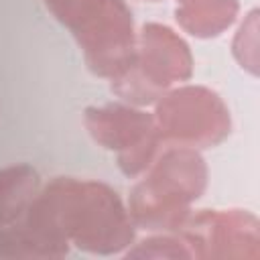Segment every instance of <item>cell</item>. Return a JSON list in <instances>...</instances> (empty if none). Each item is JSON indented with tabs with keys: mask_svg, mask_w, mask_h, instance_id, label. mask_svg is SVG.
<instances>
[{
	"mask_svg": "<svg viewBox=\"0 0 260 260\" xmlns=\"http://www.w3.org/2000/svg\"><path fill=\"white\" fill-rule=\"evenodd\" d=\"M49 12L67 28L95 2V0H43Z\"/></svg>",
	"mask_w": 260,
	"mask_h": 260,
	"instance_id": "obj_12",
	"label": "cell"
},
{
	"mask_svg": "<svg viewBox=\"0 0 260 260\" xmlns=\"http://www.w3.org/2000/svg\"><path fill=\"white\" fill-rule=\"evenodd\" d=\"M126 258H193V256L179 234L177 236L160 234L136 244V248L126 252Z\"/></svg>",
	"mask_w": 260,
	"mask_h": 260,
	"instance_id": "obj_10",
	"label": "cell"
},
{
	"mask_svg": "<svg viewBox=\"0 0 260 260\" xmlns=\"http://www.w3.org/2000/svg\"><path fill=\"white\" fill-rule=\"evenodd\" d=\"M154 126L165 146L211 148L230 136L232 120L223 100L203 85H181L154 102Z\"/></svg>",
	"mask_w": 260,
	"mask_h": 260,
	"instance_id": "obj_4",
	"label": "cell"
},
{
	"mask_svg": "<svg viewBox=\"0 0 260 260\" xmlns=\"http://www.w3.org/2000/svg\"><path fill=\"white\" fill-rule=\"evenodd\" d=\"M69 30L95 75L114 81L130 69L136 53V32L132 12L124 0H98Z\"/></svg>",
	"mask_w": 260,
	"mask_h": 260,
	"instance_id": "obj_6",
	"label": "cell"
},
{
	"mask_svg": "<svg viewBox=\"0 0 260 260\" xmlns=\"http://www.w3.org/2000/svg\"><path fill=\"white\" fill-rule=\"evenodd\" d=\"M148 2H158V0H148Z\"/></svg>",
	"mask_w": 260,
	"mask_h": 260,
	"instance_id": "obj_14",
	"label": "cell"
},
{
	"mask_svg": "<svg viewBox=\"0 0 260 260\" xmlns=\"http://www.w3.org/2000/svg\"><path fill=\"white\" fill-rule=\"evenodd\" d=\"M4 242H6V228L0 225V258H4Z\"/></svg>",
	"mask_w": 260,
	"mask_h": 260,
	"instance_id": "obj_13",
	"label": "cell"
},
{
	"mask_svg": "<svg viewBox=\"0 0 260 260\" xmlns=\"http://www.w3.org/2000/svg\"><path fill=\"white\" fill-rule=\"evenodd\" d=\"M22 223L43 238L89 254H118L134 240V221L102 181L57 177L41 189Z\"/></svg>",
	"mask_w": 260,
	"mask_h": 260,
	"instance_id": "obj_1",
	"label": "cell"
},
{
	"mask_svg": "<svg viewBox=\"0 0 260 260\" xmlns=\"http://www.w3.org/2000/svg\"><path fill=\"white\" fill-rule=\"evenodd\" d=\"M83 124L100 146L118 154V167L126 177L142 175L165 146L152 114L138 106H89L83 112Z\"/></svg>",
	"mask_w": 260,
	"mask_h": 260,
	"instance_id": "obj_5",
	"label": "cell"
},
{
	"mask_svg": "<svg viewBox=\"0 0 260 260\" xmlns=\"http://www.w3.org/2000/svg\"><path fill=\"white\" fill-rule=\"evenodd\" d=\"M39 173L24 162L0 169V225L10 228L24 219L41 193Z\"/></svg>",
	"mask_w": 260,
	"mask_h": 260,
	"instance_id": "obj_8",
	"label": "cell"
},
{
	"mask_svg": "<svg viewBox=\"0 0 260 260\" xmlns=\"http://www.w3.org/2000/svg\"><path fill=\"white\" fill-rule=\"evenodd\" d=\"M177 2H183V0H177Z\"/></svg>",
	"mask_w": 260,
	"mask_h": 260,
	"instance_id": "obj_15",
	"label": "cell"
},
{
	"mask_svg": "<svg viewBox=\"0 0 260 260\" xmlns=\"http://www.w3.org/2000/svg\"><path fill=\"white\" fill-rule=\"evenodd\" d=\"M193 75L189 45L169 26L148 22L136 35L130 69L112 81V89L130 106H150L175 83Z\"/></svg>",
	"mask_w": 260,
	"mask_h": 260,
	"instance_id": "obj_3",
	"label": "cell"
},
{
	"mask_svg": "<svg viewBox=\"0 0 260 260\" xmlns=\"http://www.w3.org/2000/svg\"><path fill=\"white\" fill-rule=\"evenodd\" d=\"M207 187V165L199 150L165 146L134 185L128 213L136 228L177 232Z\"/></svg>",
	"mask_w": 260,
	"mask_h": 260,
	"instance_id": "obj_2",
	"label": "cell"
},
{
	"mask_svg": "<svg viewBox=\"0 0 260 260\" xmlns=\"http://www.w3.org/2000/svg\"><path fill=\"white\" fill-rule=\"evenodd\" d=\"M238 12V0H183L177 2L175 18L189 35L211 39L232 26Z\"/></svg>",
	"mask_w": 260,
	"mask_h": 260,
	"instance_id": "obj_9",
	"label": "cell"
},
{
	"mask_svg": "<svg viewBox=\"0 0 260 260\" xmlns=\"http://www.w3.org/2000/svg\"><path fill=\"white\" fill-rule=\"evenodd\" d=\"M258 12L252 10L248 18L236 32L234 39V57L242 67H246L252 75L258 73Z\"/></svg>",
	"mask_w": 260,
	"mask_h": 260,
	"instance_id": "obj_11",
	"label": "cell"
},
{
	"mask_svg": "<svg viewBox=\"0 0 260 260\" xmlns=\"http://www.w3.org/2000/svg\"><path fill=\"white\" fill-rule=\"evenodd\" d=\"M177 234L195 258L258 256V221L238 209L189 213Z\"/></svg>",
	"mask_w": 260,
	"mask_h": 260,
	"instance_id": "obj_7",
	"label": "cell"
}]
</instances>
